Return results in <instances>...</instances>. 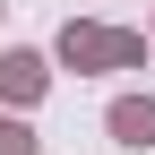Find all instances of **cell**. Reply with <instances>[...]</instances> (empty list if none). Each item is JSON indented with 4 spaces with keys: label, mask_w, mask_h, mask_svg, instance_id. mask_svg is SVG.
<instances>
[{
    "label": "cell",
    "mask_w": 155,
    "mask_h": 155,
    "mask_svg": "<svg viewBox=\"0 0 155 155\" xmlns=\"http://www.w3.org/2000/svg\"><path fill=\"white\" fill-rule=\"evenodd\" d=\"M121 129H129V138H155V104H129V112H121Z\"/></svg>",
    "instance_id": "cell-1"
}]
</instances>
